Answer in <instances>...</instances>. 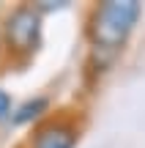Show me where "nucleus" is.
<instances>
[{"label": "nucleus", "instance_id": "obj_8", "mask_svg": "<svg viewBox=\"0 0 145 148\" xmlns=\"http://www.w3.org/2000/svg\"><path fill=\"white\" fill-rule=\"evenodd\" d=\"M0 14H3V11H0Z\"/></svg>", "mask_w": 145, "mask_h": 148}, {"label": "nucleus", "instance_id": "obj_2", "mask_svg": "<svg viewBox=\"0 0 145 148\" xmlns=\"http://www.w3.org/2000/svg\"><path fill=\"white\" fill-rule=\"evenodd\" d=\"M5 60L14 66H27L44 41V14L33 3H14L0 14Z\"/></svg>", "mask_w": 145, "mask_h": 148}, {"label": "nucleus", "instance_id": "obj_6", "mask_svg": "<svg viewBox=\"0 0 145 148\" xmlns=\"http://www.w3.org/2000/svg\"><path fill=\"white\" fill-rule=\"evenodd\" d=\"M36 5L41 14H49V11H60V8H66L69 5V0H36Z\"/></svg>", "mask_w": 145, "mask_h": 148}, {"label": "nucleus", "instance_id": "obj_5", "mask_svg": "<svg viewBox=\"0 0 145 148\" xmlns=\"http://www.w3.org/2000/svg\"><path fill=\"white\" fill-rule=\"evenodd\" d=\"M14 96L5 88H0V123H11V112H14Z\"/></svg>", "mask_w": 145, "mask_h": 148}, {"label": "nucleus", "instance_id": "obj_7", "mask_svg": "<svg viewBox=\"0 0 145 148\" xmlns=\"http://www.w3.org/2000/svg\"><path fill=\"white\" fill-rule=\"evenodd\" d=\"M3 63H8V60H5V47H3V33H0V69H3Z\"/></svg>", "mask_w": 145, "mask_h": 148}, {"label": "nucleus", "instance_id": "obj_3", "mask_svg": "<svg viewBox=\"0 0 145 148\" xmlns=\"http://www.w3.org/2000/svg\"><path fill=\"white\" fill-rule=\"evenodd\" d=\"M82 137V123L69 112H52L30 129L22 148H77Z\"/></svg>", "mask_w": 145, "mask_h": 148}, {"label": "nucleus", "instance_id": "obj_4", "mask_svg": "<svg viewBox=\"0 0 145 148\" xmlns=\"http://www.w3.org/2000/svg\"><path fill=\"white\" fill-rule=\"evenodd\" d=\"M47 115H52V99L44 93H36L30 96V99L19 101V104L14 107V112H11V126H36V123H41Z\"/></svg>", "mask_w": 145, "mask_h": 148}, {"label": "nucleus", "instance_id": "obj_1", "mask_svg": "<svg viewBox=\"0 0 145 148\" xmlns=\"http://www.w3.org/2000/svg\"><path fill=\"white\" fill-rule=\"evenodd\" d=\"M142 19V3L137 0H104L91 5L85 22V36L93 47V55H104L107 63L123 49L137 22Z\"/></svg>", "mask_w": 145, "mask_h": 148}]
</instances>
